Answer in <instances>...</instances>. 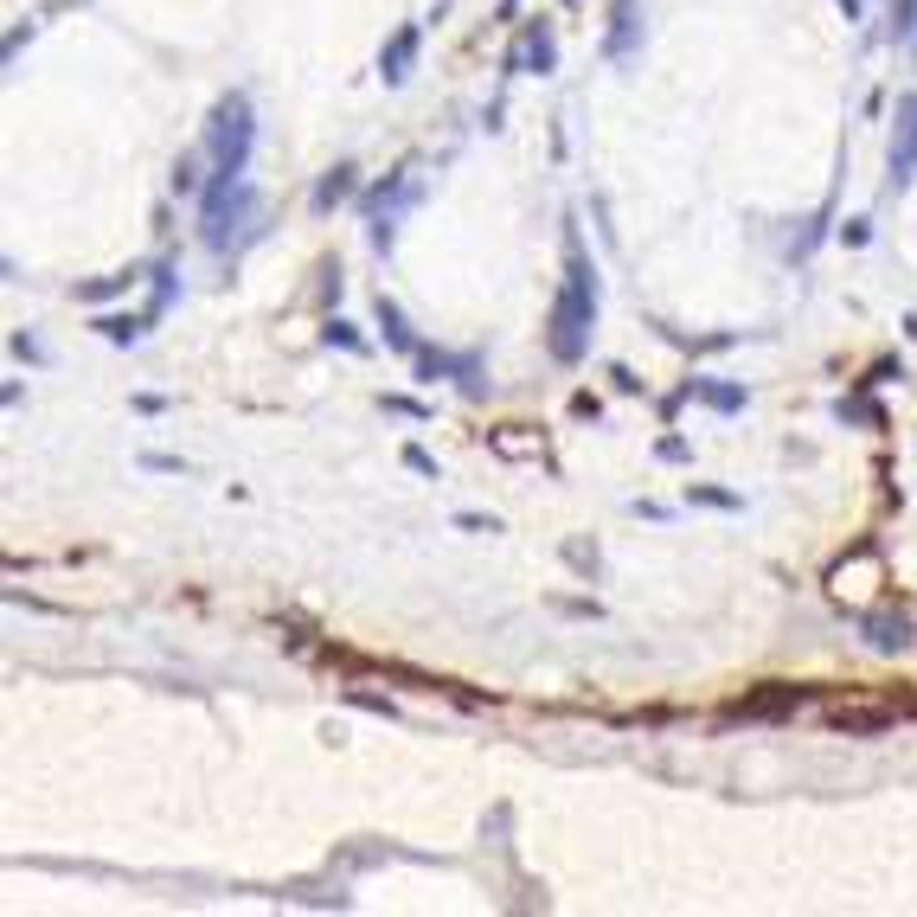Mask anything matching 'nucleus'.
I'll use <instances>...</instances> for the list:
<instances>
[{
    "label": "nucleus",
    "instance_id": "f03ea898",
    "mask_svg": "<svg viewBox=\"0 0 917 917\" xmlns=\"http://www.w3.org/2000/svg\"><path fill=\"white\" fill-rule=\"evenodd\" d=\"M200 238L218 257H231L244 238H257V187L251 180H206V193H200Z\"/></svg>",
    "mask_w": 917,
    "mask_h": 917
},
{
    "label": "nucleus",
    "instance_id": "f8f14e48",
    "mask_svg": "<svg viewBox=\"0 0 917 917\" xmlns=\"http://www.w3.org/2000/svg\"><path fill=\"white\" fill-rule=\"evenodd\" d=\"M379 334H385V347L392 353H405V359H418V334H411V321H405V315H398V302H385V295H379Z\"/></svg>",
    "mask_w": 917,
    "mask_h": 917
},
{
    "label": "nucleus",
    "instance_id": "5701e85b",
    "mask_svg": "<svg viewBox=\"0 0 917 917\" xmlns=\"http://www.w3.org/2000/svg\"><path fill=\"white\" fill-rule=\"evenodd\" d=\"M513 7H520V0H500V20H513Z\"/></svg>",
    "mask_w": 917,
    "mask_h": 917
},
{
    "label": "nucleus",
    "instance_id": "9d476101",
    "mask_svg": "<svg viewBox=\"0 0 917 917\" xmlns=\"http://www.w3.org/2000/svg\"><path fill=\"white\" fill-rule=\"evenodd\" d=\"M353 193H359V167H353V161H341V167H328V174L315 180V193H308V212H315V218H328L334 206H347Z\"/></svg>",
    "mask_w": 917,
    "mask_h": 917
},
{
    "label": "nucleus",
    "instance_id": "ddd939ff",
    "mask_svg": "<svg viewBox=\"0 0 917 917\" xmlns=\"http://www.w3.org/2000/svg\"><path fill=\"white\" fill-rule=\"evenodd\" d=\"M174 295H180V270H174V257H161L154 264V295H148V328L174 308Z\"/></svg>",
    "mask_w": 917,
    "mask_h": 917
},
{
    "label": "nucleus",
    "instance_id": "a211bd4d",
    "mask_svg": "<svg viewBox=\"0 0 917 917\" xmlns=\"http://www.w3.org/2000/svg\"><path fill=\"white\" fill-rule=\"evenodd\" d=\"M917 39V0H892V46Z\"/></svg>",
    "mask_w": 917,
    "mask_h": 917
},
{
    "label": "nucleus",
    "instance_id": "6e6552de",
    "mask_svg": "<svg viewBox=\"0 0 917 917\" xmlns=\"http://www.w3.org/2000/svg\"><path fill=\"white\" fill-rule=\"evenodd\" d=\"M418 379H456L469 398H482V353H443V347H418Z\"/></svg>",
    "mask_w": 917,
    "mask_h": 917
},
{
    "label": "nucleus",
    "instance_id": "4be33fe9",
    "mask_svg": "<svg viewBox=\"0 0 917 917\" xmlns=\"http://www.w3.org/2000/svg\"><path fill=\"white\" fill-rule=\"evenodd\" d=\"M835 7H841L846 20H866V0H835Z\"/></svg>",
    "mask_w": 917,
    "mask_h": 917
},
{
    "label": "nucleus",
    "instance_id": "dca6fc26",
    "mask_svg": "<svg viewBox=\"0 0 917 917\" xmlns=\"http://www.w3.org/2000/svg\"><path fill=\"white\" fill-rule=\"evenodd\" d=\"M174 193H187V200L206 193V180H200V154H180V161H174Z\"/></svg>",
    "mask_w": 917,
    "mask_h": 917
},
{
    "label": "nucleus",
    "instance_id": "1a4fd4ad",
    "mask_svg": "<svg viewBox=\"0 0 917 917\" xmlns=\"http://www.w3.org/2000/svg\"><path fill=\"white\" fill-rule=\"evenodd\" d=\"M418 52H423V26H418V20H405V26H398V33L385 39V52H379V77H385V84L398 90V84H405V77L418 71Z\"/></svg>",
    "mask_w": 917,
    "mask_h": 917
},
{
    "label": "nucleus",
    "instance_id": "20e7f679",
    "mask_svg": "<svg viewBox=\"0 0 917 917\" xmlns=\"http://www.w3.org/2000/svg\"><path fill=\"white\" fill-rule=\"evenodd\" d=\"M423 200V180L411 167H398V174H385L372 193H366V238H372V251H392L398 244V218Z\"/></svg>",
    "mask_w": 917,
    "mask_h": 917
},
{
    "label": "nucleus",
    "instance_id": "f3484780",
    "mask_svg": "<svg viewBox=\"0 0 917 917\" xmlns=\"http://www.w3.org/2000/svg\"><path fill=\"white\" fill-rule=\"evenodd\" d=\"M129 282H136V270H123V277H110V282H84V289H77V302H90V308H103V302H110V295H123Z\"/></svg>",
    "mask_w": 917,
    "mask_h": 917
},
{
    "label": "nucleus",
    "instance_id": "423d86ee",
    "mask_svg": "<svg viewBox=\"0 0 917 917\" xmlns=\"http://www.w3.org/2000/svg\"><path fill=\"white\" fill-rule=\"evenodd\" d=\"M641 39H648V26H641V0H610L603 59H610V65H635V59H641Z\"/></svg>",
    "mask_w": 917,
    "mask_h": 917
},
{
    "label": "nucleus",
    "instance_id": "aec40b11",
    "mask_svg": "<svg viewBox=\"0 0 917 917\" xmlns=\"http://www.w3.org/2000/svg\"><path fill=\"white\" fill-rule=\"evenodd\" d=\"M693 500H705V507H738V494H718V488H693Z\"/></svg>",
    "mask_w": 917,
    "mask_h": 917
},
{
    "label": "nucleus",
    "instance_id": "4468645a",
    "mask_svg": "<svg viewBox=\"0 0 917 917\" xmlns=\"http://www.w3.org/2000/svg\"><path fill=\"white\" fill-rule=\"evenodd\" d=\"M687 398H700L712 411H744V385H712V379H687Z\"/></svg>",
    "mask_w": 917,
    "mask_h": 917
},
{
    "label": "nucleus",
    "instance_id": "2eb2a0df",
    "mask_svg": "<svg viewBox=\"0 0 917 917\" xmlns=\"http://www.w3.org/2000/svg\"><path fill=\"white\" fill-rule=\"evenodd\" d=\"M97 328H103V341H141L148 334V315H103Z\"/></svg>",
    "mask_w": 917,
    "mask_h": 917
},
{
    "label": "nucleus",
    "instance_id": "39448f33",
    "mask_svg": "<svg viewBox=\"0 0 917 917\" xmlns=\"http://www.w3.org/2000/svg\"><path fill=\"white\" fill-rule=\"evenodd\" d=\"M917 180V90L899 97V116H892V154H886V193H905Z\"/></svg>",
    "mask_w": 917,
    "mask_h": 917
},
{
    "label": "nucleus",
    "instance_id": "6ab92c4d",
    "mask_svg": "<svg viewBox=\"0 0 917 917\" xmlns=\"http://www.w3.org/2000/svg\"><path fill=\"white\" fill-rule=\"evenodd\" d=\"M321 341H328V347H347V353H366V341L353 334V321H341V315H334V321L321 328Z\"/></svg>",
    "mask_w": 917,
    "mask_h": 917
},
{
    "label": "nucleus",
    "instance_id": "412c9836",
    "mask_svg": "<svg viewBox=\"0 0 917 917\" xmlns=\"http://www.w3.org/2000/svg\"><path fill=\"white\" fill-rule=\"evenodd\" d=\"M13 353H26V359H46V347H39L33 334H13Z\"/></svg>",
    "mask_w": 917,
    "mask_h": 917
},
{
    "label": "nucleus",
    "instance_id": "0eeeda50",
    "mask_svg": "<svg viewBox=\"0 0 917 917\" xmlns=\"http://www.w3.org/2000/svg\"><path fill=\"white\" fill-rule=\"evenodd\" d=\"M507 71H533V77H552L559 71V33H552V20H526L520 46L507 52Z\"/></svg>",
    "mask_w": 917,
    "mask_h": 917
},
{
    "label": "nucleus",
    "instance_id": "9b49d317",
    "mask_svg": "<svg viewBox=\"0 0 917 917\" xmlns=\"http://www.w3.org/2000/svg\"><path fill=\"white\" fill-rule=\"evenodd\" d=\"M859 629H866V648H879V654H905L912 648V616L905 610H873Z\"/></svg>",
    "mask_w": 917,
    "mask_h": 917
},
{
    "label": "nucleus",
    "instance_id": "f257e3e1",
    "mask_svg": "<svg viewBox=\"0 0 917 917\" xmlns=\"http://www.w3.org/2000/svg\"><path fill=\"white\" fill-rule=\"evenodd\" d=\"M590 334H597V264H590L577 225L564 218V277L552 295V315H546V347L559 366H577L590 353Z\"/></svg>",
    "mask_w": 917,
    "mask_h": 917
},
{
    "label": "nucleus",
    "instance_id": "7ed1b4c3",
    "mask_svg": "<svg viewBox=\"0 0 917 917\" xmlns=\"http://www.w3.org/2000/svg\"><path fill=\"white\" fill-rule=\"evenodd\" d=\"M251 148H257V116H251V97L231 90L218 97L206 123V154H212V180H244L251 174Z\"/></svg>",
    "mask_w": 917,
    "mask_h": 917
}]
</instances>
